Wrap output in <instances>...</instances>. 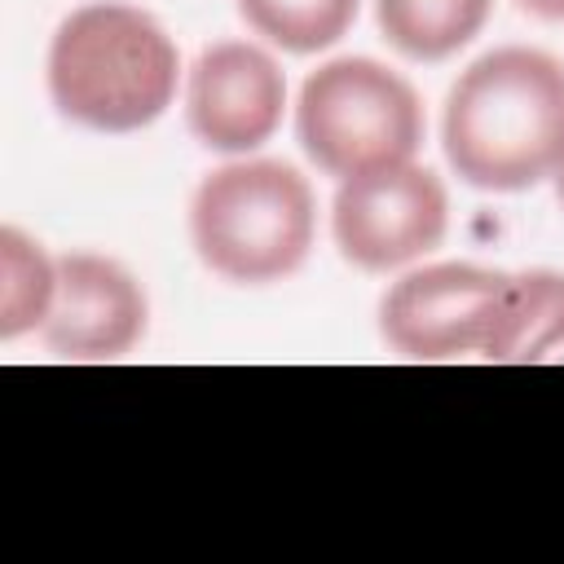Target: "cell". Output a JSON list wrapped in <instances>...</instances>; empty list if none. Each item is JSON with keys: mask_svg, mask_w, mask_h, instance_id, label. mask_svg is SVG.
I'll return each mask as SVG.
<instances>
[{"mask_svg": "<svg viewBox=\"0 0 564 564\" xmlns=\"http://www.w3.org/2000/svg\"><path fill=\"white\" fill-rule=\"evenodd\" d=\"M282 106L286 79L278 62L247 40H220L189 66L185 119L207 150L247 154L264 145L282 123Z\"/></svg>", "mask_w": 564, "mask_h": 564, "instance_id": "ba28073f", "label": "cell"}, {"mask_svg": "<svg viewBox=\"0 0 564 564\" xmlns=\"http://www.w3.org/2000/svg\"><path fill=\"white\" fill-rule=\"evenodd\" d=\"M313 229V189L282 159L225 163L198 181L189 203V238L198 260L238 286L291 278L308 260Z\"/></svg>", "mask_w": 564, "mask_h": 564, "instance_id": "3957f363", "label": "cell"}, {"mask_svg": "<svg viewBox=\"0 0 564 564\" xmlns=\"http://www.w3.org/2000/svg\"><path fill=\"white\" fill-rule=\"evenodd\" d=\"M57 291V260L22 229H0V339L40 330Z\"/></svg>", "mask_w": 564, "mask_h": 564, "instance_id": "8fae6325", "label": "cell"}, {"mask_svg": "<svg viewBox=\"0 0 564 564\" xmlns=\"http://www.w3.org/2000/svg\"><path fill=\"white\" fill-rule=\"evenodd\" d=\"M520 4L546 22H564V0H520Z\"/></svg>", "mask_w": 564, "mask_h": 564, "instance_id": "4fadbf2b", "label": "cell"}, {"mask_svg": "<svg viewBox=\"0 0 564 564\" xmlns=\"http://www.w3.org/2000/svg\"><path fill=\"white\" fill-rule=\"evenodd\" d=\"M507 291V273L480 264H423L379 300V335L410 361L480 357Z\"/></svg>", "mask_w": 564, "mask_h": 564, "instance_id": "8992f818", "label": "cell"}, {"mask_svg": "<svg viewBox=\"0 0 564 564\" xmlns=\"http://www.w3.org/2000/svg\"><path fill=\"white\" fill-rule=\"evenodd\" d=\"M361 0H238L242 22L286 53L330 48L357 18Z\"/></svg>", "mask_w": 564, "mask_h": 564, "instance_id": "7c38bea8", "label": "cell"}, {"mask_svg": "<svg viewBox=\"0 0 564 564\" xmlns=\"http://www.w3.org/2000/svg\"><path fill=\"white\" fill-rule=\"evenodd\" d=\"M551 181H555V194H560V203H564V154H560V163H555Z\"/></svg>", "mask_w": 564, "mask_h": 564, "instance_id": "5bb4252c", "label": "cell"}, {"mask_svg": "<svg viewBox=\"0 0 564 564\" xmlns=\"http://www.w3.org/2000/svg\"><path fill=\"white\" fill-rule=\"evenodd\" d=\"M145 317V291L123 264L97 251H70L57 260V291L40 339L62 361H119L141 344Z\"/></svg>", "mask_w": 564, "mask_h": 564, "instance_id": "52a82bcc", "label": "cell"}, {"mask_svg": "<svg viewBox=\"0 0 564 564\" xmlns=\"http://www.w3.org/2000/svg\"><path fill=\"white\" fill-rule=\"evenodd\" d=\"M304 154L326 176H361L410 163L423 141L419 93L375 57H335L317 66L295 106Z\"/></svg>", "mask_w": 564, "mask_h": 564, "instance_id": "277c9868", "label": "cell"}, {"mask_svg": "<svg viewBox=\"0 0 564 564\" xmlns=\"http://www.w3.org/2000/svg\"><path fill=\"white\" fill-rule=\"evenodd\" d=\"M335 247L366 273L401 269L427 256L449 229V194L432 167L392 163L339 181L330 203Z\"/></svg>", "mask_w": 564, "mask_h": 564, "instance_id": "5b68a950", "label": "cell"}, {"mask_svg": "<svg viewBox=\"0 0 564 564\" xmlns=\"http://www.w3.org/2000/svg\"><path fill=\"white\" fill-rule=\"evenodd\" d=\"M441 141L449 167L476 189L538 185L564 154V62L524 44L476 57L445 97Z\"/></svg>", "mask_w": 564, "mask_h": 564, "instance_id": "6da1fadb", "label": "cell"}, {"mask_svg": "<svg viewBox=\"0 0 564 564\" xmlns=\"http://www.w3.org/2000/svg\"><path fill=\"white\" fill-rule=\"evenodd\" d=\"M560 344H564V273L555 269L507 273V291L480 357L498 366H529Z\"/></svg>", "mask_w": 564, "mask_h": 564, "instance_id": "9c48e42d", "label": "cell"}, {"mask_svg": "<svg viewBox=\"0 0 564 564\" xmlns=\"http://www.w3.org/2000/svg\"><path fill=\"white\" fill-rule=\"evenodd\" d=\"M172 35L137 4L93 0L62 18L48 44L53 106L97 132H137L176 97Z\"/></svg>", "mask_w": 564, "mask_h": 564, "instance_id": "7a4b0ae2", "label": "cell"}, {"mask_svg": "<svg viewBox=\"0 0 564 564\" xmlns=\"http://www.w3.org/2000/svg\"><path fill=\"white\" fill-rule=\"evenodd\" d=\"M489 9L494 0H375L383 40L414 62H441L471 44Z\"/></svg>", "mask_w": 564, "mask_h": 564, "instance_id": "30bf717a", "label": "cell"}]
</instances>
